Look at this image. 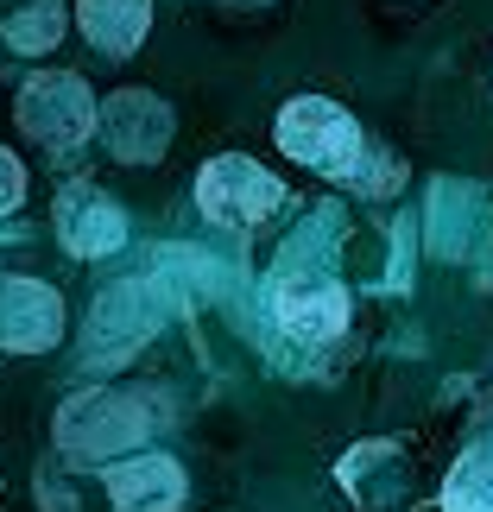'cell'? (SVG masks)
I'll list each match as a JSON object with an SVG mask.
<instances>
[{
    "mask_svg": "<svg viewBox=\"0 0 493 512\" xmlns=\"http://www.w3.org/2000/svg\"><path fill=\"white\" fill-rule=\"evenodd\" d=\"M247 7H260V0H247Z\"/></svg>",
    "mask_w": 493,
    "mask_h": 512,
    "instance_id": "cell-14",
    "label": "cell"
},
{
    "mask_svg": "<svg viewBox=\"0 0 493 512\" xmlns=\"http://www.w3.org/2000/svg\"><path fill=\"white\" fill-rule=\"evenodd\" d=\"M64 342V298L38 279H7L0 285V348L13 354H45Z\"/></svg>",
    "mask_w": 493,
    "mask_h": 512,
    "instance_id": "cell-7",
    "label": "cell"
},
{
    "mask_svg": "<svg viewBox=\"0 0 493 512\" xmlns=\"http://www.w3.org/2000/svg\"><path fill=\"white\" fill-rule=\"evenodd\" d=\"M57 32H64V7L57 0H32L26 13L7 19V38L19 51H45V45H57Z\"/></svg>",
    "mask_w": 493,
    "mask_h": 512,
    "instance_id": "cell-12",
    "label": "cell"
},
{
    "mask_svg": "<svg viewBox=\"0 0 493 512\" xmlns=\"http://www.w3.org/2000/svg\"><path fill=\"white\" fill-rule=\"evenodd\" d=\"M272 140H279L285 159H298L323 177H348L361 165V127H354L348 108H335L329 95H298V102L279 108L272 121Z\"/></svg>",
    "mask_w": 493,
    "mask_h": 512,
    "instance_id": "cell-2",
    "label": "cell"
},
{
    "mask_svg": "<svg viewBox=\"0 0 493 512\" xmlns=\"http://www.w3.org/2000/svg\"><path fill=\"white\" fill-rule=\"evenodd\" d=\"M196 209H203L215 228H260L272 209H285V184L260 159L222 152V159H209L196 171Z\"/></svg>",
    "mask_w": 493,
    "mask_h": 512,
    "instance_id": "cell-4",
    "label": "cell"
},
{
    "mask_svg": "<svg viewBox=\"0 0 493 512\" xmlns=\"http://www.w3.org/2000/svg\"><path fill=\"white\" fill-rule=\"evenodd\" d=\"M272 317H279L298 342H329L348 329V291L329 279L323 266H285L272 279Z\"/></svg>",
    "mask_w": 493,
    "mask_h": 512,
    "instance_id": "cell-5",
    "label": "cell"
},
{
    "mask_svg": "<svg viewBox=\"0 0 493 512\" xmlns=\"http://www.w3.org/2000/svg\"><path fill=\"white\" fill-rule=\"evenodd\" d=\"M57 234H64V247L76 260H102V253H114L127 241V215L114 209L108 190L64 184V196H57Z\"/></svg>",
    "mask_w": 493,
    "mask_h": 512,
    "instance_id": "cell-8",
    "label": "cell"
},
{
    "mask_svg": "<svg viewBox=\"0 0 493 512\" xmlns=\"http://www.w3.org/2000/svg\"><path fill=\"white\" fill-rule=\"evenodd\" d=\"M108 500L114 512H177L184 506V468L159 449H133L127 462L108 468Z\"/></svg>",
    "mask_w": 493,
    "mask_h": 512,
    "instance_id": "cell-9",
    "label": "cell"
},
{
    "mask_svg": "<svg viewBox=\"0 0 493 512\" xmlns=\"http://www.w3.org/2000/svg\"><path fill=\"white\" fill-rule=\"evenodd\" d=\"M19 196H26V171H19V159L0 146V215L19 209Z\"/></svg>",
    "mask_w": 493,
    "mask_h": 512,
    "instance_id": "cell-13",
    "label": "cell"
},
{
    "mask_svg": "<svg viewBox=\"0 0 493 512\" xmlns=\"http://www.w3.org/2000/svg\"><path fill=\"white\" fill-rule=\"evenodd\" d=\"M19 127H26V140H38L45 152H76L95 133V95L83 76L70 70H38L26 76V89H19Z\"/></svg>",
    "mask_w": 493,
    "mask_h": 512,
    "instance_id": "cell-3",
    "label": "cell"
},
{
    "mask_svg": "<svg viewBox=\"0 0 493 512\" xmlns=\"http://www.w3.org/2000/svg\"><path fill=\"white\" fill-rule=\"evenodd\" d=\"M76 26L102 57H133L152 32V0H76Z\"/></svg>",
    "mask_w": 493,
    "mask_h": 512,
    "instance_id": "cell-10",
    "label": "cell"
},
{
    "mask_svg": "<svg viewBox=\"0 0 493 512\" xmlns=\"http://www.w3.org/2000/svg\"><path fill=\"white\" fill-rule=\"evenodd\" d=\"M165 411L146 392H76V399L57 411V449L76 462H108V456H133L146 449V430H159Z\"/></svg>",
    "mask_w": 493,
    "mask_h": 512,
    "instance_id": "cell-1",
    "label": "cell"
},
{
    "mask_svg": "<svg viewBox=\"0 0 493 512\" xmlns=\"http://www.w3.org/2000/svg\"><path fill=\"white\" fill-rule=\"evenodd\" d=\"M443 512H493V430L462 449L443 481Z\"/></svg>",
    "mask_w": 493,
    "mask_h": 512,
    "instance_id": "cell-11",
    "label": "cell"
},
{
    "mask_svg": "<svg viewBox=\"0 0 493 512\" xmlns=\"http://www.w3.org/2000/svg\"><path fill=\"white\" fill-rule=\"evenodd\" d=\"M95 133H102V146L114 152V159L152 165V159H165V146H171V108L159 102V95H146V89H121V95L102 102Z\"/></svg>",
    "mask_w": 493,
    "mask_h": 512,
    "instance_id": "cell-6",
    "label": "cell"
}]
</instances>
